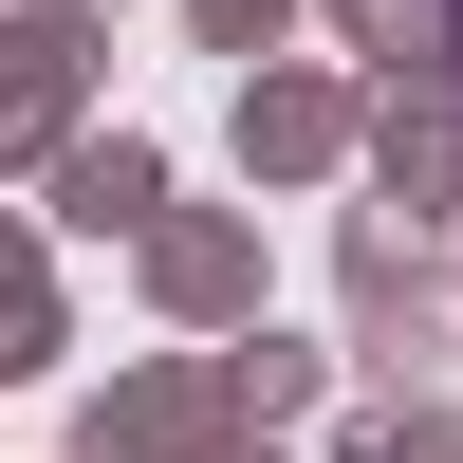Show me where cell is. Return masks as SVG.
<instances>
[{
  "label": "cell",
  "mask_w": 463,
  "mask_h": 463,
  "mask_svg": "<svg viewBox=\"0 0 463 463\" xmlns=\"http://www.w3.org/2000/svg\"><path fill=\"white\" fill-rule=\"evenodd\" d=\"M445 19H463V0H445Z\"/></svg>",
  "instance_id": "6da1fadb"
}]
</instances>
